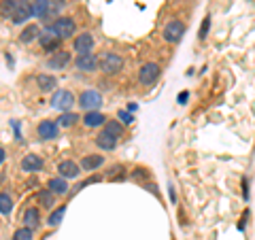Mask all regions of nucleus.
<instances>
[{
  "instance_id": "obj_1",
  "label": "nucleus",
  "mask_w": 255,
  "mask_h": 240,
  "mask_svg": "<svg viewBox=\"0 0 255 240\" xmlns=\"http://www.w3.org/2000/svg\"><path fill=\"white\" fill-rule=\"evenodd\" d=\"M98 68L102 70V73L107 75H117L119 70L124 68V58L117 53H102V58L98 60Z\"/></svg>"
},
{
  "instance_id": "obj_2",
  "label": "nucleus",
  "mask_w": 255,
  "mask_h": 240,
  "mask_svg": "<svg viewBox=\"0 0 255 240\" xmlns=\"http://www.w3.org/2000/svg\"><path fill=\"white\" fill-rule=\"evenodd\" d=\"M183 34H185V23L179 21V19L168 21V23H166V28H164V32H162L164 41H166V43H170V45L179 43L181 38H183Z\"/></svg>"
},
{
  "instance_id": "obj_3",
  "label": "nucleus",
  "mask_w": 255,
  "mask_h": 240,
  "mask_svg": "<svg viewBox=\"0 0 255 240\" xmlns=\"http://www.w3.org/2000/svg\"><path fill=\"white\" fill-rule=\"evenodd\" d=\"M51 30L64 41V38H70L77 32V23L73 17H58L51 23Z\"/></svg>"
},
{
  "instance_id": "obj_4",
  "label": "nucleus",
  "mask_w": 255,
  "mask_h": 240,
  "mask_svg": "<svg viewBox=\"0 0 255 240\" xmlns=\"http://www.w3.org/2000/svg\"><path fill=\"white\" fill-rule=\"evenodd\" d=\"M75 105V96L70 94L68 90H60V92H55L53 94V98H51V107L55 111H60V113H66V111H70Z\"/></svg>"
},
{
  "instance_id": "obj_5",
  "label": "nucleus",
  "mask_w": 255,
  "mask_h": 240,
  "mask_svg": "<svg viewBox=\"0 0 255 240\" xmlns=\"http://www.w3.org/2000/svg\"><path fill=\"white\" fill-rule=\"evenodd\" d=\"M159 73H162V68H159L155 62L142 64L140 70H138V81H140V85H151V83H155L157 79H159Z\"/></svg>"
},
{
  "instance_id": "obj_6",
  "label": "nucleus",
  "mask_w": 255,
  "mask_h": 240,
  "mask_svg": "<svg viewBox=\"0 0 255 240\" xmlns=\"http://www.w3.org/2000/svg\"><path fill=\"white\" fill-rule=\"evenodd\" d=\"M79 107L85 109V111H98L102 107V96H100V92L85 90L81 96H79Z\"/></svg>"
},
{
  "instance_id": "obj_7",
  "label": "nucleus",
  "mask_w": 255,
  "mask_h": 240,
  "mask_svg": "<svg viewBox=\"0 0 255 240\" xmlns=\"http://www.w3.org/2000/svg\"><path fill=\"white\" fill-rule=\"evenodd\" d=\"M38 43H41V47H43L45 51L55 53V51L60 49V45H62V38L49 28V30H43L41 34H38Z\"/></svg>"
},
{
  "instance_id": "obj_8",
  "label": "nucleus",
  "mask_w": 255,
  "mask_h": 240,
  "mask_svg": "<svg viewBox=\"0 0 255 240\" xmlns=\"http://www.w3.org/2000/svg\"><path fill=\"white\" fill-rule=\"evenodd\" d=\"M75 66L81 70V73H94L98 70V58L90 51V53H79L75 60Z\"/></svg>"
},
{
  "instance_id": "obj_9",
  "label": "nucleus",
  "mask_w": 255,
  "mask_h": 240,
  "mask_svg": "<svg viewBox=\"0 0 255 240\" xmlns=\"http://www.w3.org/2000/svg\"><path fill=\"white\" fill-rule=\"evenodd\" d=\"M58 170H60V177L64 179H77L79 172H81V166L73 162V159H64V162H60Z\"/></svg>"
},
{
  "instance_id": "obj_10",
  "label": "nucleus",
  "mask_w": 255,
  "mask_h": 240,
  "mask_svg": "<svg viewBox=\"0 0 255 240\" xmlns=\"http://www.w3.org/2000/svg\"><path fill=\"white\" fill-rule=\"evenodd\" d=\"M73 47L79 53H90L94 49V36L90 34V32H83V34H79L73 41Z\"/></svg>"
},
{
  "instance_id": "obj_11",
  "label": "nucleus",
  "mask_w": 255,
  "mask_h": 240,
  "mask_svg": "<svg viewBox=\"0 0 255 240\" xmlns=\"http://www.w3.org/2000/svg\"><path fill=\"white\" fill-rule=\"evenodd\" d=\"M43 157H38L36 153H28L26 157L21 159V170H26V172H38V170H43Z\"/></svg>"
},
{
  "instance_id": "obj_12",
  "label": "nucleus",
  "mask_w": 255,
  "mask_h": 240,
  "mask_svg": "<svg viewBox=\"0 0 255 240\" xmlns=\"http://www.w3.org/2000/svg\"><path fill=\"white\" fill-rule=\"evenodd\" d=\"M38 136H41L43 140H53V138H58V123L55 121H41L38 123Z\"/></svg>"
},
{
  "instance_id": "obj_13",
  "label": "nucleus",
  "mask_w": 255,
  "mask_h": 240,
  "mask_svg": "<svg viewBox=\"0 0 255 240\" xmlns=\"http://www.w3.org/2000/svg\"><path fill=\"white\" fill-rule=\"evenodd\" d=\"M70 62V53L68 51H55L49 60H47V66L53 68V70H60V68H66V64Z\"/></svg>"
},
{
  "instance_id": "obj_14",
  "label": "nucleus",
  "mask_w": 255,
  "mask_h": 240,
  "mask_svg": "<svg viewBox=\"0 0 255 240\" xmlns=\"http://www.w3.org/2000/svg\"><path fill=\"white\" fill-rule=\"evenodd\" d=\"M96 147L102 149V151H113L117 147V138L111 136L109 132H100L98 136H96Z\"/></svg>"
},
{
  "instance_id": "obj_15",
  "label": "nucleus",
  "mask_w": 255,
  "mask_h": 240,
  "mask_svg": "<svg viewBox=\"0 0 255 240\" xmlns=\"http://www.w3.org/2000/svg\"><path fill=\"white\" fill-rule=\"evenodd\" d=\"M102 164H105V157L102 155H85L79 166H81V170H85V172H94V170H98Z\"/></svg>"
},
{
  "instance_id": "obj_16",
  "label": "nucleus",
  "mask_w": 255,
  "mask_h": 240,
  "mask_svg": "<svg viewBox=\"0 0 255 240\" xmlns=\"http://www.w3.org/2000/svg\"><path fill=\"white\" fill-rule=\"evenodd\" d=\"M32 15H34V13H32V0H30L28 4L19 6L17 11L11 13V21H13V23H26V21L32 17Z\"/></svg>"
},
{
  "instance_id": "obj_17",
  "label": "nucleus",
  "mask_w": 255,
  "mask_h": 240,
  "mask_svg": "<svg viewBox=\"0 0 255 240\" xmlns=\"http://www.w3.org/2000/svg\"><path fill=\"white\" fill-rule=\"evenodd\" d=\"M83 123L87 127H98V125H105L107 123V117L100 113V111H87L85 117H83Z\"/></svg>"
},
{
  "instance_id": "obj_18",
  "label": "nucleus",
  "mask_w": 255,
  "mask_h": 240,
  "mask_svg": "<svg viewBox=\"0 0 255 240\" xmlns=\"http://www.w3.org/2000/svg\"><path fill=\"white\" fill-rule=\"evenodd\" d=\"M47 189L55 196H64V194H68V183L64 177H55V179H51L49 183H47Z\"/></svg>"
},
{
  "instance_id": "obj_19",
  "label": "nucleus",
  "mask_w": 255,
  "mask_h": 240,
  "mask_svg": "<svg viewBox=\"0 0 255 240\" xmlns=\"http://www.w3.org/2000/svg\"><path fill=\"white\" fill-rule=\"evenodd\" d=\"M30 0H2V4H0V13H2V17H11L13 11H17L19 6L28 4Z\"/></svg>"
},
{
  "instance_id": "obj_20",
  "label": "nucleus",
  "mask_w": 255,
  "mask_h": 240,
  "mask_svg": "<svg viewBox=\"0 0 255 240\" xmlns=\"http://www.w3.org/2000/svg\"><path fill=\"white\" fill-rule=\"evenodd\" d=\"M38 34H41V28H38L36 23H28V26L21 30V34H19V41L28 45V43H32V41H34V38H38Z\"/></svg>"
},
{
  "instance_id": "obj_21",
  "label": "nucleus",
  "mask_w": 255,
  "mask_h": 240,
  "mask_svg": "<svg viewBox=\"0 0 255 240\" xmlns=\"http://www.w3.org/2000/svg\"><path fill=\"white\" fill-rule=\"evenodd\" d=\"M36 83H38V90L41 92H53L55 85H58V79H55L53 75H38Z\"/></svg>"
},
{
  "instance_id": "obj_22",
  "label": "nucleus",
  "mask_w": 255,
  "mask_h": 240,
  "mask_svg": "<svg viewBox=\"0 0 255 240\" xmlns=\"http://www.w3.org/2000/svg\"><path fill=\"white\" fill-rule=\"evenodd\" d=\"M23 223H26V228H30V230L38 228V223H41V213H38V209H28L23 213Z\"/></svg>"
},
{
  "instance_id": "obj_23",
  "label": "nucleus",
  "mask_w": 255,
  "mask_h": 240,
  "mask_svg": "<svg viewBox=\"0 0 255 240\" xmlns=\"http://www.w3.org/2000/svg\"><path fill=\"white\" fill-rule=\"evenodd\" d=\"M32 13L36 17H47V13H49V0H32Z\"/></svg>"
},
{
  "instance_id": "obj_24",
  "label": "nucleus",
  "mask_w": 255,
  "mask_h": 240,
  "mask_svg": "<svg viewBox=\"0 0 255 240\" xmlns=\"http://www.w3.org/2000/svg\"><path fill=\"white\" fill-rule=\"evenodd\" d=\"M79 119H81L79 115H75V113H70V111H66V113H62V115H60V119H58L55 123H58L60 127H73V125L79 121Z\"/></svg>"
},
{
  "instance_id": "obj_25",
  "label": "nucleus",
  "mask_w": 255,
  "mask_h": 240,
  "mask_svg": "<svg viewBox=\"0 0 255 240\" xmlns=\"http://www.w3.org/2000/svg\"><path fill=\"white\" fill-rule=\"evenodd\" d=\"M105 132H109L111 136H115V138H119V136L124 134V125L119 123V121H115V119H111V121H107V123H105Z\"/></svg>"
},
{
  "instance_id": "obj_26",
  "label": "nucleus",
  "mask_w": 255,
  "mask_h": 240,
  "mask_svg": "<svg viewBox=\"0 0 255 240\" xmlns=\"http://www.w3.org/2000/svg\"><path fill=\"white\" fill-rule=\"evenodd\" d=\"M11 211H13V200H11V196L6 194V191H2V194H0V213L9 215Z\"/></svg>"
},
{
  "instance_id": "obj_27",
  "label": "nucleus",
  "mask_w": 255,
  "mask_h": 240,
  "mask_svg": "<svg viewBox=\"0 0 255 240\" xmlns=\"http://www.w3.org/2000/svg\"><path fill=\"white\" fill-rule=\"evenodd\" d=\"M38 202H41L45 209H53V202H55V194H51L49 189H45L38 194Z\"/></svg>"
},
{
  "instance_id": "obj_28",
  "label": "nucleus",
  "mask_w": 255,
  "mask_h": 240,
  "mask_svg": "<svg viewBox=\"0 0 255 240\" xmlns=\"http://www.w3.org/2000/svg\"><path fill=\"white\" fill-rule=\"evenodd\" d=\"M64 213H66V206H60L58 211H53V213L49 215V219H47V223H49V226H58V223L62 221V217H64Z\"/></svg>"
},
{
  "instance_id": "obj_29",
  "label": "nucleus",
  "mask_w": 255,
  "mask_h": 240,
  "mask_svg": "<svg viewBox=\"0 0 255 240\" xmlns=\"http://www.w3.org/2000/svg\"><path fill=\"white\" fill-rule=\"evenodd\" d=\"M32 232H34V230H30V228L23 226V228H19L13 234V240H32Z\"/></svg>"
},
{
  "instance_id": "obj_30",
  "label": "nucleus",
  "mask_w": 255,
  "mask_h": 240,
  "mask_svg": "<svg viewBox=\"0 0 255 240\" xmlns=\"http://www.w3.org/2000/svg\"><path fill=\"white\" fill-rule=\"evenodd\" d=\"M209 26H211V17H204L202 26H200V38H202V41L206 38V34H209Z\"/></svg>"
},
{
  "instance_id": "obj_31",
  "label": "nucleus",
  "mask_w": 255,
  "mask_h": 240,
  "mask_svg": "<svg viewBox=\"0 0 255 240\" xmlns=\"http://www.w3.org/2000/svg\"><path fill=\"white\" fill-rule=\"evenodd\" d=\"M117 115H119V119H122V123H132V119H134L130 113H128V111H119Z\"/></svg>"
},
{
  "instance_id": "obj_32",
  "label": "nucleus",
  "mask_w": 255,
  "mask_h": 240,
  "mask_svg": "<svg viewBox=\"0 0 255 240\" xmlns=\"http://www.w3.org/2000/svg\"><path fill=\"white\" fill-rule=\"evenodd\" d=\"M187 98H189V94H187V92H181V94H179V102H181V105H185Z\"/></svg>"
},
{
  "instance_id": "obj_33",
  "label": "nucleus",
  "mask_w": 255,
  "mask_h": 240,
  "mask_svg": "<svg viewBox=\"0 0 255 240\" xmlns=\"http://www.w3.org/2000/svg\"><path fill=\"white\" fill-rule=\"evenodd\" d=\"M4 157H6V155H4V149H2V147H0V164H2V162H4Z\"/></svg>"
}]
</instances>
